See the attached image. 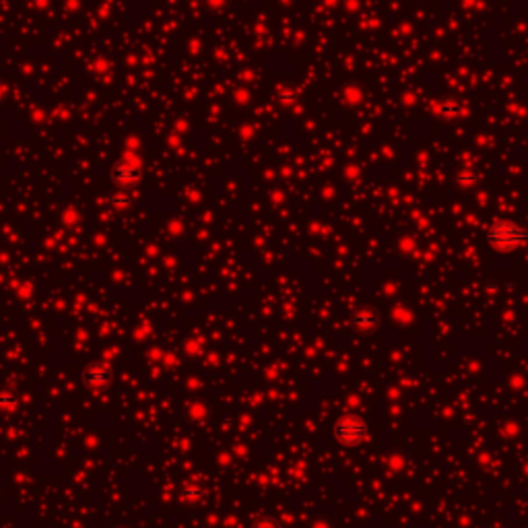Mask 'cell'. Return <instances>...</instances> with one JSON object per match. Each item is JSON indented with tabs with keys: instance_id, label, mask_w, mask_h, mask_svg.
I'll return each mask as SVG.
<instances>
[{
	"instance_id": "obj_1",
	"label": "cell",
	"mask_w": 528,
	"mask_h": 528,
	"mask_svg": "<svg viewBox=\"0 0 528 528\" xmlns=\"http://www.w3.org/2000/svg\"><path fill=\"white\" fill-rule=\"evenodd\" d=\"M528 240V232L518 225V223H512V221H500V223H493L487 232V244L491 250L496 252H512L516 250L518 246H522Z\"/></svg>"
},
{
	"instance_id": "obj_2",
	"label": "cell",
	"mask_w": 528,
	"mask_h": 528,
	"mask_svg": "<svg viewBox=\"0 0 528 528\" xmlns=\"http://www.w3.org/2000/svg\"><path fill=\"white\" fill-rule=\"evenodd\" d=\"M114 180L120 182V184H134L138 180V173H136V169H132L129 165H118L114 169Z\"/></svg>"
}]
</instances>
